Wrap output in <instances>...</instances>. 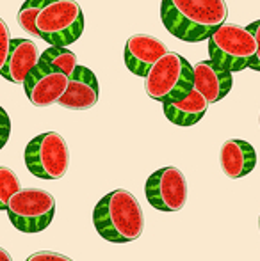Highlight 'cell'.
<instances>
[{"mask_svg": "<svg viewBox=\"0 0 260 261\" xmlns=\"http://www.w3.org/2000/svg\"><path fill=\"white\" fill-rule=\"evenodd\" d=\"M228 18L225 0H162L160 20L166 31L185 43H200Z\"/></svg>", "mask_w": 260, "mask_h": 261, "instance_id": "obj_1", "label": "cell"}, {"mask_svg": "<svg viewBox=\"0 0 260 261\" xmlns=\"http://www.w3.org/2000/svg\"><path fill=\"white\" fill-rule=\"evenodd\" d=\"M98 234L112 244H129L137 240L145 229V213L139 201L129 190H112L105 194L93 212Z\"/></svg>", "mask_w": 260, "mask_h": 261, "instance_id": "obj_2", "label": "cell"}, {"mask_svg": "<svg viewBox=\"0 0 260 261\" xmlns=\"http://www.w3.org/2000/svg\"><path fill=\"white\" fill-rule=\"evenodd\" d=\"M193 89V66L177 52L162 54L145 76V91L152 100L166 103Z\"/></svg>", "mask_w": 260, "mask_h": 261, "instance_id": "obj_3", "label": "cell"}, {"mask_svg": "<svg viewBox=\"0 0 260 261\" xmlns=\"http://www.w3.org/2000/svg\"><path fill=\"white\" fill-rule=\"evenodd\" d=\"M208 57L214 64L230 73L250 68L257 52L255 38L246 27L233 23H223L207 39Z\"/></svg>", "mask_w": 260, "mask_h": 261, "instance_id": "obj_4", "label": "cell"}, {"mask_svg": "<svg viewBox=\"0 0 260 261\" xmlns=\"http://www.w3.org/2000/svg\"><path fill=\"white\" fill-rule=\"evenodd\" d=\"M36 29L43 41L68 46L84 32V13L75 0H50L36 18Z\"/></svg>", "mask_w": 260, "mask_h": 261, "instance_id": "obj_5", "label": "cell"}, {"mask_svg": "<svg viewBox=\"0 0 260 261\" xmlns=\"http://www.w3.org/2000/svg\"><path fill=\"white\" fill-rule=\"evenodd\" d=\"M9 220L21 233H41L52 224L56 215V199L43 189H20L6 208Z\"/></svg>", "mask_w": 260, "mask_h": 261, "instance_id": "obj_6", "label": "cell"}, {"mask_svg": "<svg viewBox=\"0 0 260 261\" xmlns=\"http://www.w3.org/2000/svg\"><path fill=\"white\" fill-rule=\"evenodd\" d=\"M25 165L39 179H61L69 167L68 144L57 132H45L25 148Z\"/></svg>", "mask_w": 260, "mask_h": 261, "instance_id": "obj_7", "label": "cell"}, {"mask_svg": "<svg viewBox=\"0 0 260 261\" xmlns=\"http://www.w3.org/2000/svg\"><path fill=\"white\" fill-rule=\"evenodd\" d=\"M145 196L159 212H180L187 203V181L184 172L171 165L155 171L146 179Z\"/></svg>", "mask_w": 260, "mask_h": 261, "instance_id": "obj_8", "label": "cell"}, {"mask_svg": "<svg viewBox=\"0 0 260 261\" xmlns=\"http://www.w3.org/2000/svg\"><path fill=\"white\" fill-rule=\"evenodd\" d=\"M21 86L29 101L34 107H50L57 103L64 94L68 87V75L38 61V64L31 69Z\"/></svg>", "mask_w": 260, "mask_h": 261, "instance_id": "obj_9", "label": "cell"}, {"mask_svg": "<svg viewBox=\"0 0 260 261\" xmlns=\"http://www.w3.org/2000/svg\"><path fill=\"white\" fill-rule=\"evenodd\" d=\"M98 94L100 89L97 75L86 66L77 64L73 73L68 76V87L57 103L69 110H87L97 105Z\"/></svg>", "mask_w": 260, "mask_h": 261, "instance_id": "obj_10", "label": "cell"}, {"mask_svg": "<svg viewBox=\"0 0 260 261\" xmlns=\"http://www.w3.org/2000/svg\"><path fill=\"white\" fill-rule=\"evenodd\" d=\"M193 87L203 94L208 103H216L230 93L233 87V76L208 59L193 66Z\"/></svg>", "mask_w": 260, "mask_h": 261, "instance_id": "obj_11", "label": "cell"}, {"mask_svg": "<svg viewBox=\"0 0 260 261\" xmlns=\"http://www.w3.org/2000/svg\"><path fill=\"white\" fill-rule=\"evenodd\" d=\"M166 45L159 38L150 34H134L127 39L125 64L130 73L137 76H146L153 62L166 54Z\"/></svg>", "mask_w": 260, "mask_h": 261, "instance_id": "obj_12", "label": "cell"}, {"mask_svg": "<svg viewBox=\"0 0 260 261\" xmlns=\"http://www.w3.org/2000/svg\"><path fill=\"white\" fill-rule=\"evenodd\" d=\"M39 52L38 46L31 39H11L9 54H7L6 64H4L0 75L13 84H23L31 69L38 64Z\"/></svg>", "mask_w": 260, "mask_h": 261, "instance_id": "obj_13", "label": "cell"}, {"mask_svg": "<svg viewBox=\"0 0 260 261\" xmlns=\"http://www.w3.org/2000/svg\"><path fill=\"white\" fill-rule=\"evenodd\" d=\"M221 169L230 179H239L248 176L257 165V153L253 146L241 139H228L221 146L219 153Z\"/></svg>", "mask_w": 260, "mask_h": 261, "instance_id": "obj_14", "label": "cell"}, {"mask_svg": "<svg viewBox=\"0 0 260 261\" xmlns=\"http://www.w3.org/2000/svg\"><path fill=\"white\" fill-rule=\"evenodd\" d=\"M166 117L177 126H193L205 116L208 109V101L205 96L193 87L187 94L173 101L162 103Z\"/></svg>", "mask_w": 260, "mask_h": 261, "instance_id": "obj_15", "label": "cell"}, {"mask_svg": "<svg viewBox=\"0 0 260 261\" xmlns=\"http://www.w3.org/2000/svg\"><path fill=\"white\" fill-rule=\"evenodd\" d=\"M39 61L45 62V64L52 66V68L59 69V71L66 73V75H72L73 69L77 68V55L68 50L66 46H50L45 52L39 55Z\"/></svg>", "mask_w": 260, "mask_h": 261, "instance_id": "obj_16", "label": "cell"}, {"mask_svg": "<svg viewBox=\"0 0 260 261\" xmlns=\"http://www.w3.org/2000/svg\"><path fill=\"white\" fill-rule=\"evenodd\" d=\"M50 0H25L21 4L20 11H18V25L21 27V31H25L27 34L34 36V38H39L38 29H36V18H38L41 7L45 6Z\"/></svg>", "mask_w": 260, "mask_h": 261, "instance_id": "obj_17", "label": "cell"}, {"mask_svg": "<svg viewBox=\"0 0 260 261\" xmlns=\"http://www.w3.org/2000/svg\"><path fill=\"white\" fill-rule=\"evenodd\" d=\"M20 179L9 167H0V210H6L9 199L20 190Z\"/></svg>", "mask_w": 260, "mask_h": 261, "instance_id": "obj_18", "label": "cell"}, {"mask_svg": "<svg viewBox=\"0 0 260 261\" xmlns=\"http://www.w3.org/2000/svg\"><path fill=\"white\" fill-rule=\"evenodd\" d=\"M9 45H11L9 29H7L6 21L0 18V71H2L4 64H6L7 54H9Z\"/></svg>", "mask_w": 260, "mask_h": 261, "instance_id": "obj_19", "label": "cell"}, {"mask_svg": "<svg viewBox=\"0 0 260 261\" xmlns=\"http://www.w3.org/2000/svg\"><path fill=\"white\" fill-rule=\"evenodd\" d=\"M246 29L251 32V34H253L255 43H257V52H255L253 61L250 62V68L253 69V71H258L260 73V20L253 21V23H250Z\"/></svg>", "mask_w": 260, "mask_h": 261, "instance_id": "obj_20", "label": "cell"}, {"mask_svg": "<svg viewBox=\"0 0 260 261\" xmlns=\"http://www.w3.org/2000/svg\"><path fill=\"white\" fill-rule=\"evenodd\" d=\"M25 261H73L72 258L64 254H59V252L54 251H38L34 254H31Z\"/></svg>", "mask_w": 260, "mask_h": 261, "instance_id": "obj_21", "label": "cell"}, {"mask_svg": "<svg viewBox=\"0 0 260 261\" xmlns=\"http://www.w3.org/2000/svg\"><path fill=\"white\" fill-rule=\"evenodd\" d=\"M9 135H11V119L6 110L0 107V149L7 144Z\"/></svg>", "mask_w": 260, "mask_h": 261, "instance_id": "obj_22", "label": "cell"}, {"mask_svg": "<svg viewBox=\"0 0 260 261\" xmlns=\"http://www.w3.org/2000/svg\"><path fill=\"white\" fill-rule=\"evenodd\" d=\"M0 261H13V258L9 256V252L2 247H0Z\"/></svg>", "mask_w": 260, "mask_h": 261, "instance_id": "obj_23", "label": "cell"}, {"mask_svg": "<svg viewBox=\"0 0 260 261\" xmlns=\"http://www.w3.org/2000/svg\"><path fill=\"white\" fill-rule=\"evenodd\" d=\"M258 229H260V217H258Z\"/></svg>", "mask_w": 260, "mask_h": 261, "instance_id": "obj_24", "label": "cell"}]
</instances>
